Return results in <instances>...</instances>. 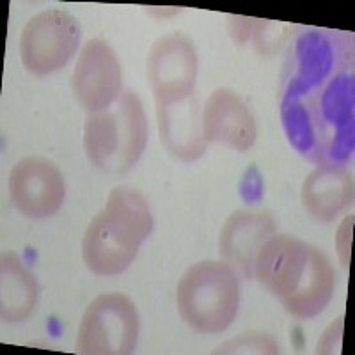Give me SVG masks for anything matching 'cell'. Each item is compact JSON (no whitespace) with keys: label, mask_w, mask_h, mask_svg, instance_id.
Here are the masks:
<instances>
[{"label":"cell","mask_w":355,"mask_h":355,"mask_svg":"<svg viewBox=\"0 0 355 355\" xmlns=\"http://www.w3.org/2000/svg\"><path fill=\"white\" fill-rule=\"evenodd\" d=\"M198 78V53L183 33L155 41L148 55V80L157 103H176L192 96Z\"/></svg>","instance_id":"8"},{"label":"cell","mask_w":355,"mask_h":355,"mask_svg":"<svg viewBox=\"0 0 355 355\" xmlns=\"http://www.w3.org/2000/svg\"><path fill=\"white\" fill-rule=\"evenodd\" d=\"M153 230L150 205L137 190L117 187L105 208L89 222L82 242V256L96 275L125 272Z\"/></svg>","instance_id":"3"},{"label":"cell","mask_w":355,"mask_h":355,"mask_svg":"<svg viewBox=\"0 0 355 355\" xmlns=\"http://www.w3.org/2000/svg\"><path fill=\"white\" fill-rule=\"evenodd\" d=\"M139 338V313L121 293L100 295L89 304L77 336L82 355H128Z\"/></svg>","instance_id":"6"},{"label":"cell","mask_w":355,"mask_h":355,"mask_svg":"<svg viewBox=\"0 0 355 355\" xmlns=\"http://www.w3.org/2000/svg\"><path fill=\"white\" fill-rule=\"evenodd\" d=\"M73 94L89 112L107 109L119 98L121 69L107 41L94 37L85 43L73 71Z\"/></svg>","instance_id":"10"},{"label":"cell","mask_w":355,"mask_h":355,"mask_svg":"<svg viewBox=\"0 0 355 355\" xmlns=\"http://www.w3.org/2000/svg\"><path fill=\"white\" fill-rule=\"evenodd\" d=\"M80 41L77 18L62 9H49L25 25L20 37V55L25 69L44 77L62 68L75 55Z\"/></svg>","instance_id":"7"},{"label":"cell","mask_w":355,"mask_h":355,"mask_svg":"<svg viewBox=\"0 0 355 355\" xmlns=\"http://www.w3.org/2000/svg\"><path fill=\"white\" fill-rule=\"evenodd\" d=\"M281 121L295 150L320 167H345L355 148L354 37L297 27L281 71Z\"/></svg>","instance_id":"1"},{"label":"cell","mask_w":355,"mask_h":355,"mask_svg":"<svg viewBox=\"0 0 355 355\" xmlns=\"http://www.w3.org/2000/svg\"><path fill=\"white\" fill-rule=\"evenodd\" d=\"M275 233L274 218L265 211H234L222 226L218 247L227 265L242 277H254V261L263 243Z\"/></svg>","instance_id":"11"},{"label":"cell","mask_w":355,"mask_h":355,"mask_svg":"<svg viewBox=\"0 0 355 355\" xmlns=\"http://www.w3.org/2000/svg\"><path fill=\"white\" fill-rule=\"evenodd\" d=\"M9 192L15 206L27 217H52L64 201V178L46 158H21L9 176Z\"/></svg>","instance_id":"9"},{"label":"cell","mask_w":355,"mask_h":355,"mask_svg":"<svg viewBox=\"0 0 355 355\" xmlns=\"http://www.w3.org/2000/svg\"><path fill=\"white\" fill-rule=\"evenodd\" d=\"M236 274L226 261L196 263L182 275L176 288V306L194 331L217 334L226 331L239 311Z\"/></svg>","instance_id":"5"},{"label":"cell","mask_w":355,"mask_h":355,"mask_svg":"<svg viewBox=\"0 0 355 355\" xmlns=\"http://www.w3.org/2000/svg\"><path fill=\"white\" fill-rule=\"evenodd\" d=\"M352 201L354 178L345 167H318L302 185V205L316 220H332Z\"/></svg>","instance_id":"14"},{"label":"cell","mask_w":355,"mask_h":355,"mask_svg":"<svg viewBox=\"0 0 355 355\" xmlns=\"http://www.w3.org/2000/svg\"><path fill=\"white\" fill-rule=\"evenodd\" d=\"M37 302V283L15 252L0 259V318L21 322L28 318Z\"/></svg>","instance_id":"15"},{"label":"cell","mask_w":355,"mask_h":355,"mask_svg":"<svg viewBox=\"0 0 355 355\" xmlns=\"http://www.w3.org/2000/svg\"><path fill=\"white\" fill-rule=\"evenodd\" d=\"M160 141L167 153L194 162L206 151V139L198 101L190 96L176 103H157Z\"/></svg>","instance_id":"13"},{"label":"cell","mask_w":355,"mask_h":355,"mask_svg":"<svg viewBox=\"0 0 355 355\" xmlns=\"http://www.w3.org/2000/svg\"><path fill=\"white\" fill-rule=\"evenodd\" d=\"M352 226H354V215L345 218L343 224L339 226L338 236H336V245H338L339 258L345 268L350 266V247H352Z\"/></svg>","instance_id":"18"},{"label":"cell","mask_w":355,"mask_h":355,"mask_svg":"<svg viewBox=\"0 0 355 355\" xmlns=\"http://www.w3.org/2000/svg\"><path fill=\"white\" fill-rule=\"evenodd\" d=\"M148 121L141 98L125 93L107 109L91 112L84 125V148L89 160L105 173L132 169L144 153Z\"/></svg>","instance_id":"4"},{"label":"cell","mask_w":355,"mask_h":355,"mask_svg":"<svg viewBox=\"0 0 355 355\" xmlns=\"http://www.w3.org/2000/svg\"><path fill=\"white\" fill-rule=\"evenodd\" d=\"M341 339H343V318H338V322L332 323L331 327L325 331L322 339L318 341V354H339L341 348Z\"/></svg>","instance_id":"17"},{"label":"cell","mask_w":355,"mask_h":355,"mask_svg":"<svg viewBox=\"0 0 355 355\" xmlns=\"http://www.w3.org/2000/svg\"><path fill=\"white\" fill-rule=\"evenodd\" d=\"M254 277L300 320L318 316L334 293V268L327 256L291 234H272L263 243Z\"/></svg>","instance_id":"2"},{"label":"cell","mask_w":355,"mask_h":355,"mask_svg":"<svg viewBox=\"0 0 355 355\" xmlns=\"http://www.w3.org/2000/svg\"><path fill=\"white\" fill-rule=\"evenodd\" d=\"M215 354H279V345L261 332H245L220 345Z\"/></svg>","instance_id":"16"},{"label":"cell","mask_w":355,"mask_h":355,"mask_svg":"<svg viewBox=\"0 0 355 355\" xmlns=\"http://www.w3.org/2000/svg\"><path fill=\"white\" fill-rule=\"evenodd\" d=\"M240 190H242V196L247 202H256L261 199L263 183H261V176H259L258 171L256 169L247 171Z\"/></svg>","instance_id":"19"},{"label":"cell","mask_w":355,"mask_h":355,"mask_svg":"<svg viewBox=\"0 0 355 355\" xmlns=\"http://www.w3.org/2000/svg\"><path fill=\"white\" fill-rule=\"evenodd\" d=\"M230 20H231V34H233L234 41L245 43V41H249V37H252L256 24H258L256 18L230 17Z\"/></svg>","instance_id":"20"},{"label":"cell","mask_w":355,"mask_h":355,"mask_svg":"<svg viewBox=\"0 0 355 355\" xmlns=\"http://www.w3.org/2000/svg\"><path fill=\"white\" fill-rule=\"evenodd\" d=\"M201 121L206 141L224 142L239 151L249 150L258 135L249 107L230 89L211 93L202 109Z\"/></svg>","instance_id":"12"}]
</instances>
